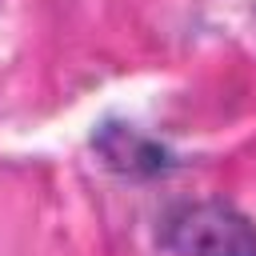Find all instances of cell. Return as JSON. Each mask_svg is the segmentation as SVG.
<instances>
[{"label":"cell","instance_id":"cell-1","mask_svg":"<svg viewBox=\"0 0 256 256\" xmlns=\"http://www.w3.org/2000/svg\"><path fill=\"white\" fill-rule=\"evenodd\" d=\"M160 244L176 256H256V224L232 204L192 200L164 216Z\"/></svg>","mask_w":256,"mask_h":256},{"label":"cell","instance_id":"cell-2","mask_svg":"<svg viewBox=\"0 0 256 256\" xmlns=\"http://www.w3.org/2000/svg\"><path fill=\"white\" fill-rule=\"evenodd\" d=\"M96 152L104 156L108 168H116L124 176H156L168 168V156L156 140L140 136L136 128H120V124H108L96 136Z\"/></svg>","mask_w":256,"mask_h":256}]
</instances>
